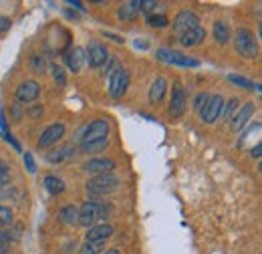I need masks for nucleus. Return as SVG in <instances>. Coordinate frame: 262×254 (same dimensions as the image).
<instances>
[{"mask_svg": "<svg viewBox=\"0 0 262 254\" xmlns=\"http://www.w3.org/2000/svg\"><path fill=\"white\" fill-rule=\"evenodd\" d=\"M167 25H169V20H167L165 14H151V16H147V27H151V29H165Z\"/></svg>", "mask_w": 262, "mask_h": 254, "instance_id": "nucleus-28", "label": "nucleus"}, {"mask_svg": "<svg viewBox=\"0 0 262 254\" xmlns=\"http://www.w3.org/2000/svg\"><path fill=\"white\" fill-rule=\"evenodd\" d=\"M57 218H59V222L65 224V226H75V224L79 222V208H77V206H73V204L63 206V208L59 210Z\"/></svg>", "mask_w": 262, "mask_h": 254, "instance_id": "nucleus-20", "label": "nucleus"}, {"mask_svg": "<svg viewBox=\"0 0 262 254\" xmlns=\"http://www.w3.org/2000/svg\"><path fill=\"white\" fill-rule=\"evenodd\" d=\"M234 47L236 53L244 59H256L258 57V38L254 36V32L250 29H236V36H234Z\"/></svg>", "mask_w": 262, "mask_h": 254, "instance_id": "nucleus-1", "label": "nucleus"}, {"mask_svg": "<svg viewBox=\"0 0 262 254\" xmlns=\"http://www.w3.org/2000/svg\"><path fill=\"white\" fill-rule=\"evenodd\" d=\"M204 38H206V29H204V27H198V29H192V31L180 34V43H182L184 47H188V49L202 45Z\"/></svg>", "mask_w": 262, "mask_h": 254, "instance_id": "nucleus-16", "label": "nucleus"}, {"mask_svg": "<svg viewBox=\"0 0 262 254\" xmlns=\"http://www.w3.org/2000/svg\"><path fill=\"white\" fill-rule=\"evenodd\" d=\"M127 87H129V73L123 67H117L109 75V95L113 99H121L127 93Z\"/></svg>", "mask_w": 262, "mask_h": 254, "instance_id": "nucleus-4", "label": "nucleus"}, {"mask_svg": "<svg viewBox=\"0 0 262 254\" xmlns=\"http://www.w3.org/2000/svg\"><path fill=\"white\" fill-rule=\"evenodd\" d=\"M25 165H27V170L31 172V174H36V163H34V159H33V156L27 152L25 154Z\"/></svg>", "mask_w": 262, "mask_h": 254, "instance_id": "nucleus-37", "label": "nucleus"}, {"mask_svg": "<svg viewBox=\"0 0 262 254\" xmlns=\"http://www.w3.org/2000/svg\"><path fill=\"white\" fill-rule=\"evenodd\" d=\"M156 57L160 61H164L167 65H176V67H184V69H194L200 67V61L194 57H188V55H182L180 51H169V49H160L156 53Z\"/></svg>", "mask_w": 262, "mask_h": 254, "instance_id": "nucleus-5", "label": "nucleus"}, {"mask_svg": "<svg viewBox=\"0 0 262 254\" xmlns=\"http://www.w3.org/2000/svg\"><path fill=\"white\" fill-rule=\"evenodd\" d=\"M12 224H14V214H12V210L6 208V206H0V228L12 226Z\"/></svg>", "mask_w": 262, "mask_h": 254, "instance_id": "nucleus-29", "label": "nucleus"}, {"mask_svg": "<svg viewBox=\"0 0 262 254\" xmlns=\"http://www.w3.org/2000/svg\"><path fill=\"white\" fill-rule=\"evenodd\" d=\"M23 115H25V111L20 109V103H14V105H12V109H10V117H12L14 121H20V119H23Z\"/></svg>", "mask_w": 262, "mask_h": 254, "instance_id": "nucleus-36", "label": "nucleus"}, {"mask_svg": "<svg viewBox=\"0 0 262 254\" xmlns=\"http://www.w3.org/2000/svg\"><path fill=\"white\" fill-rule=\"evenodd\" d=\"M165 93H167V81H165L164 77H158V79L151 83V87H149V103H151V105L162 103Z\"/></svg>", "mask_w": 262, "mask_h": 254, "instance_id": "nucleus-18", "label": "nucleus"}, {"mask_svg": "<svg viewBox=\"0 0 262 254\" xmlns=\"http://www.w3.org/2000/svg\"><path fill=\"white\" fill-rule=\"evenodd\" d=\"M40 95V85L36 81H23L16 87V99L20 103H33Z\"/></svg>", "mask_w": 262, "mask_h": 254, "instance_id": "nucleus-13", "label": "nucleus"}, {"mask_svg": "<svg viewBox=\"0 0 262 254\" xmlns=\"http://www.w3.org/2000/svg\"><path fill=\"white\" fill-rule=\"evenodd\" d=\"M42 184H45L47 192H49V194H53V196H59V194H63V192H65V182H63L59 176L49 174V176H45Z\"/></svg>", "mask_w": 262, "mask_h": 254, "instance_id": "nucleus-21", "label": "nucleus"}, {"mask_svg": "<svg viewBox=\"0 0 262 254\" xmlns=\"http://www.w3.org/2000/svg\"><path fill=\"white\" fill-rule=\"evenodd\" d=\"M107 145H109V137H107V139H99V141H91V143H81V152L91 156V154L103 152Z\"/></svg>", "mask_w": 262, "mask_h": 254, "instance_id": "nucleus-24", "label": "nucleus"}, {"mask_svg": "<svg viewBox=\"0 0 262 254\" xmlns=\"http://www.w3.org/2000/svg\"><path fill=\"white\" fill-rule=\"evenodd\" d=\"M8 244H10V238H8V234L0 230V254L8 252Z\"/></svg>", "mask_w": 262, "mask_h": 254, "instance_id": "nucleus-35", "label": "nucleus"}, {"mask_svg": "<svg viewBox=\"0 0 262 254\" xmlns=\"http://www.w3.org/2000/svg\"><path fill=\"white\" fill-rule=\"evenodd\" d=\"M238 109H240V99H238V97H232L228 103H224V111H222V115L226 117V121H232L234 115L238 113Z\"/></svg>", "mask_w": 262, "mask_h": 254, "instance_id": "nucleus-26", "label": "nucleus"}, {"mask_svg": "<svg viewBox=\"0 0 262 254\" xmlns=\"http://www.w3.org/2000/svg\"><path fill=\"white\" fill-rule=\"evenodd\" d=\"M208 101H210V93H206V91H200V93L196 95V99H194V109H196L198 113H200V111L206 107V103H208Z\"/></svg>", "mask_w": 262, "mask_h": 254, "instance_id": "nucleus-34", "label": "nucleus"}, {"mask_svg": "<svg viewBox=\"0 0 262 254\" xmlns=\"http://www.w3.org/2000/svg\"><path fill=\"white\" fill-rule=\"evenodd\" d=\"M173 32L176 34H184V32L192 31V29H198L202 27L200 25V16L192 10H180L176 16H173Z\"/></svg>", "mask_w": 262, "mask_h": 254, "instance_id": "nucleus-7", "label": "nucleus"}, {"mask_svg": "<svg viewBox=\"0 0 262 254\" xmlns=\"http://www.w3.org/2000/svg\"><path fill=\"white\" fill-rule=\"evenodd\" d=\"M4 139H6V141H8V143H10V145H12L16 152H23V150H20V145H18V141H16V139H14L10 133H4Z\"/></svg>", "mask_w": 262, "mask_h": 254, "instance_id": "nucleus-40", "label": "nucleus"}, {"mask_svg": "<svg viewBox=\"0 0 262 254\" xmlns=\"http://www.w3.org/2000/svg\"><path fill=\"white\" fill-rule=\"evenodd\" d=\"M27 115H31V117H40L42 115V107H31V109H27Z\"/></svg>", "mask_w": 262, "mask_h": 254, "instance_id": "nucleus-41", "label": "nucleus"}, {"mask_svg": "<svg viewBox=\"0 0 262 254\" xmlns=\"http://www.w3.org/2000/svg\"><path fill=\"white\" fill-rule=\"evenodd\" d=\"M111 234H113V226H109V224L91 226L87 232V242H105Z\"/></svg>", "mask_w": 262, "mask_h": 254, "instance_id": "nucleus-17", "label": "nucleus"}, {"mask_svg": "<svg viewBox=\"0 0 262 254\" xmlns=\"http://www.w3.org/2000/svg\"><path fill=\"white\" fill-rule=\"evenodd\" d=\"M73 147L71 145H65V147H59V150H53V152H49L47 154V159L51 161V163H61V161H65L73 152H71Z\"/></svg>", "mask_w": 262, "mask_h": 254, "instance_id": "nucleus-23", "label": "nucleus"}, {"mask_svg": "<svg viewBox=\"0 0 262 254\" xmlns=\"http://www.w3.org/2000/svg\"><path fill=\"white\" fill-rule=\"evenodd\" d=\"M214 38H216L218 45H226V43H230L232 32H230V27L226 25V23H222V20H216V23H214Z\"/></svg>", "mask_w": 262, "mask_h": 254, "instance_id": "nucleus-22", "label": "nucleus"}, {"mask_svg": "<svg viewBox=\"0 0 262 254\" xmlns=\"http://www.w3.org/2000/svg\"><path fill=\"white\" fill-rule=\"evenodd\" d=\"M137 14H139V0L125 2V4H121V6H119V10H117L119 20H123V23H131V20H135V16H137Z\"/></svg>", "mask_w": 262, "mask_h": 254, "instance_id": "nucleus-19", "label": "nucleus"}, {"mask_svg": "<svg viewBox=\"0 0 262 254\" xmlns=\"http://www.w3.org/2000/svg\"><path fill=\"white\" fill-rule=\"evenodd\" d=\"M250 156H252V158H260V156H262V145H260V143H256V145H254V150H250Z\"/></svg>", "mask_w": 262, "mask_h": 254, "instance_id": "nucleus-42", "label": "nucleus"}, {"mask_svg": "<svg viewBox=\"0 0 262 254\" xmlns=\"http://www.w3.org/2000/svg\"><path fill=\"white\" fill-rule=\"evenodd\" d=\"M51 71H53V79L59 83V87H65V85H67L65 69H63L61 65H53V67H51Z\"/></svg>", "mask_w": 262, "mask_h": 254, "instance_id": "nucleus-31", "label": "nucleus"}, {"mask_svg": "<svg viewBox=\"0 0 262 254\" xmlns=\"http://www.w3.org/2000/svg\"><path fill=\"white\" fill-rule=\"evenodd\" d=\"M103 244L105 242H85L81 254H101L103 252Z\"/></svg>", "mask_w": 262, "mask_h": 254, "instance_id": "nucleus-32", "label": "nucleus"}, {"mask_svg": "<svg viewBox=\"0 0 262 254\" xmlns=\"http://www.w3.org/2000/svg\"><path fill=\"white\" fill-rule=\"evenodd\" d=\"M29 65H31V71L36 73V75H45V73H47V61H45V57L38 55V53H34L33 57H31Z\"/></svg>", "mask_w": 262, "mask_h": 254, "instance_id": "nucleus-25", "label": "nucleus"}, {"mask_svg": "<svg viewBox=\"0 0 262 254\" xmlns=\"http://www.w3.org/2000/svg\"><path fill=\"white\" fill-rule=\"evenodd\" d=\"M87 192L91 196H107L119 188V178L113 174H103V176H93L87 184H85Z\"/></svg>", "mask_w": 262, "mask_h": 254, "instance_id": "nucleus-2", "label": "nucleus"}, {"mask_svg": "<svg viewBox=\"0 0 262 254\" xmlns=\"http://www.w3.org/2000/svg\"><path fill=\"white\" fill-rule=\"evenodd\" d=\"M20 236H23V224H14L12 234H8V238H10V240H18Z\"/></svg>", "mask_w": 262, "mask_h": 254, "instance_id": "nucleus-38", "label": "nucleus"}, {"mask_svg": "<svg viewBox=\"0 0 262 254\" xmlns=\"http://www.w3.org/2000/svg\"><path fill=\"white\" fill-rule=\"evenodd\" d=\"M224 97L222 95H210V101L206 103V107L200 111V119L204 123H216L222 117L224 111Z\"/></svg>", "mask_w": 262, "mask_h": 254, "instance_id": "nucleus-6", "label": "nucleus"}, {"mask_svg": "<svg viewBox=\"0 0 262 254\" xmlns=\"http://www.w3.org/2000/svg\"><path fill=\"white\" fill-rule=\"evenodd\" d=\"M254 111H256V105L250 101V103H246L242 109H238V113L234 115V119H232V129L236 131V133H240L244 125L250 121V117L254 115Z\"/></svg>", "mask_w": 262, "mask_h": 254, "instance_id": "nucleus-14", "label": "nucleus"}, {"mask_svg": "<svg viewBox=\"0 0 262 254\" xmlns=\"http://www.w3.org/2000/svg\"><path fill=\"white\" fill-rule=\"evenodd\" d=\"M10 184V167L0 159V188Z\"/></svg>", "mask_w": 262, "mask_h": 254, "instance_id": "nucleus-33", "label": "nucleus"}, {"mask_svg": "<svg viewBox=\"0 0 262 254\" xmlns=\"http://www.w3.org/2000/svg\"><path fill=\"white\" fill-rule=\"evenodd\" d=\"M228 81L230 83H234V85H238V87H242V89H256V91H260L250 79H246V77H240V75H228Z\"/></svg>", "mask_w": 262, "mask_h": 254, "instance_id": "nucleus-27", "label": "nucleus"}, {"mask_svg": "<svg viewBox=\"0 0 262 254\" xmlns=\"http://www.w3.org/2000/svg\"><path fill=\"white\" fill-rule=\"evenodd\" d=\"M63 135H65V125L63 123H53V125H49L40 133V137L36 141V147L38 150H47V147L59 143L63 139Z\"/></svg>", "mask_w": 262, "mask_h": 254, "instance_id": "nucleus-10", "label": "nucleus"}, {"mask_svg": "<svg viewBox=\"0 0 262 254\" xmlns=\"http://www.w3.org/2000/svg\"><path fill=\"white\" fill-rule=\"evenodd\" d=\"M158 6H160V4H158L156 0H139V12H145L147 16L156 14Z\"/></svg>", "mask_w": 262, "mask_h": 254, "instance_id": "nucleus-30", "label": "nucleus"}, {"mask_svg": "<svg viewBox=\"0 0 262 254\" xmlns=\"http://www.w3.org/2000/svg\"><path fill=\"white\" fill-rule=\"evenodd\" d=\"M10 18L8 16H0V32H6L8 29H10Z\"/></svg>", "mask_w": 262, "mask_h": 254, "instance_id": "nucleus-39", "label": "nucleus"}, {"mask_svg": "<svg viewBox=\"0 0 262 254\" xmlns=\"http://www.w3.org/2000/svg\"><path fill=\"white\" fill-rule=\"evenodd\" d=\"M99 220V204L95 200H87L81 208H79V222L85 228H91L95 226V222Z\"/></svg>", "mask_w": 262, "mask_h": 254, "instance_id": "nucleus-12", "label": "nucleus"}, {"mask_svg": "<svg viewBox=\"0 0 262 254\" xmlns=\"http://www.w3.org/2000/svg\"><path fill=\"white\" fill-rule=\"evenodd\" d=\"M83 170L91 176H103V174H111L115 170V161L105 158H91L83 163Z\"/></svg>", "mask_w": 262, "mask_h": 254, "instance_id": "nucleus-11", "label": "nucleus"}, {"mask_svg": "<svg viewBox=\"0 0 262 254\" xmlns=\"http://www.w3.org/2000/svg\"><path fill=\"white\" fill-rule=\"evenodd\" d=\"M85 61L89 63V67H93V69H101L103 65L109 61V53H107V49L101 43L93 40L85 49Z\"/></svg>", "mask_w": 262, "mask_h": 254, "instance_id": "nucleus-9", "label": "nucleus"}, {"mask_svg": "<svg viewBox=\"0 0 262 254\" xmlns=\"http://www.w3.org/2000/svg\"><path fill=\"white\" fill-rule=\"evenodd\" d=\"M65 61H67V67H69V71H73V73H79L81 69H83V65H85V51L81 49V47H75V49H71L69 53L65 55Z\"/></svg>", "mask_w": 262, "mask_h": 254, "instance_id": "nucleus-15", "label": "nucleus"}, {"mask_svg": "<svg viewBox=\"0 0 262 254\" xmlns=\"http://www.w3.org/2000/svg\"><path fill=\"white\" fill-rule=\"evenodd\" d=\"M107 137H109V123L105 119H95L79 131L77 139H79V143H91V141L107 139Z\"/></svg>", "mask_w": 262, "mask_h": 254, "instance_id": "nucleus-3", "label": "nucleus"}, {"mask_svg": "<svg viewBox=\"0 0 262 254\" xmlns=\"http://www.w3.org/2000/svg\"><path fill=\"white\" fill-rule=\"evenodd\" d=\"M186 113V91L180 81L173 83L171 87V99H169V117L180 119Z\"/></svg>", "mask_w": 262, "mask_h": 254, "instance_id": "nucleus-8", "label": "nucleus"}, {"mask_svg": "<svg viewBox=\"0 0 262 254\" xmlns=\"http://www.w3.org/2000/svg\"><path fill=\"white\" fill-rule=\"evenodd\" d=\"M103 254H121V250L119 248H109V250H105Z\"/></svg>", "mask_w": 262, "mask_h": 254, "instance_id": "nucleus-43", "label": "nucleus"}]
</instances>
